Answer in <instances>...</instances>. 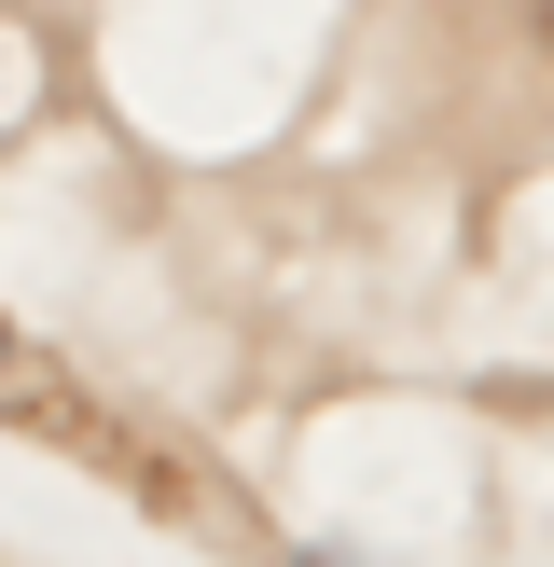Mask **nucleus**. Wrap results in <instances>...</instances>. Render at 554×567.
Wrapping results in <instances>:
<instances>
[{
	"instance_id": "nucleus-1",
	"label": "nucleus",
	"mask_w": 554,
	"mask_h": 567,
	"mask_svg": "<svg viewBox=\"0 0 554 567\" xmlns=\"http://www.w3.org/2000/svg\"><path fill=\"white\" fill-rule=\"evenodd\" d=\"M0 374H14V319H0Z\"/></svg>"
}]
</instances>
